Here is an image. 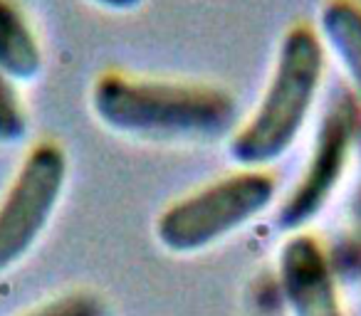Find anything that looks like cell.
<instances>
[{
    "label": "cell",
    "mask_w": 361,
    "mask_h": 316,
    "mask_svg": "<svg viewBox=\"0 0 361 316\" xmlns=\"http://www.w3.org/2000/svg\"><path fill=\"white\" fill-rule=\"evenodd\" d=\"M90 104L111 131L141 139H221L238 121V101L221 87L136 80L116 72L94 82Z\"/></svg>",
    "instance_id": "cell-1"
},
{
    "label": "cell",
    "mask_w": 361,
    "mask_h": 316,
    "mask_svg": "<svg viewBox=\"0 0 361 316\" xmlns=\"http://www.w3.org/2000/svg\"><path fill=\"white\" fill-rule=\"evenodd\" d=\"M324 80V45L312 27L285 32L275 70L255 111L233 134L231 156L243 168L275 163L300 139Z\"/></svg>",
    "instance_id": "cell-2"
},
{
    "label": "cell",
    "mask_w": 361,
    "mask_h": 316,
    "mask_svg": "<svg viewBox=\"0 0 361 316\" xmlns=\"http://www.w3.org/2000/svg\"><path fill=\"white\" fill-rule=\"evenodd\" d=\"M275 193L270 173L243 168L166 208L156 220V240L176 255L206 250L260 215Z\"/></svg>",
    "instance_id": "cell-3"
},
{
    "label": "cell",
    "mask_w": 361,
    "mask_h": 316,
    "mask_svg": "<svg viewBox=\"0 0 361 316\" xmlns=\"http://www.w3.org/2000/svg\"><path fill=\"white\" fill-rule=\"evenodd\" d=\"M359 136V104L349 87H334L317 124L307 168L277 210L280 230H300L324 210L344 178Z\"/></svg>",
    "instance_id": "cell-4"
},
{
    "label": "cell",
    "mask_w": 361,
    "mask_h": 316,
    "mask_svg": "<svg viewBox=\"0 0 361 316\" xmlns=\"http://www.w3.org/2000/svg\"><path fill=\"white\" fill-rule=\"evenodd\" d=\"M67 153L55 141L32 146L0 201V274L16 267L50 225L67 183Z\"/></svg>",
    "instance_id": "cell-5"
},
{
    "label": "cell",
    "mask_w": 361,
    "mask_h": 316,
    "mask_svg": "<svg viewBox=\"0 0 361 316\" xmlns=\"http://www.w3.org/2000/svg\"><path fill=\"white\" fill-rule=\"evenodd\" d=\"M277 286L292 316H344L329 257L312 235H292L282 245Z\"/></svg>",
    "instance_id": "cell-6"
},
{
    "label": "cell",
    "mask_w": 361,
    "mask_h": 316,
    "mask_svg": "<svg viewBox=\"0 0 361 316\" xmlns=\"http://www.w3.org/2000/svg\"><path fill=\"white\" fill-rule=\"evenodd\" d=\"M322 45L329 47L349 77V91L361 111V6L354 0H329L319 13Z\"/></svg>",
    "instance_id": "cell-7"
},
{
    "label": "cell",
    "mask_w": 361,
    "mask_h": 316,
    "mask_svg": "<svg viewBox=\"0 0 361 316\" xmlns=\"http://www.w3.org/2000/svg\"><path fill=\"white\" fill-rule=\"evenodd\" d=\"M0 70L16 82H30L42 72L40 40L13 0H0Z\"/></svg>",
    "instance_id": "cell-8"
},
{
    "label": "cell",
    "mask_w": 361,
    "mask_h": 316,
    "mask_svg": "<svg viewBox=\"0 0 361 316\" xmlns=\"http://www.w3.org/2000/svg\"><path fill=\"white\" fill-rule=\"evenodd\" d=\"M27 111L16 80L0 70V146H13L27 136Z\"/></svg>",
    "instance_id": "cell-9"
},
{
    "label": "cell",
    "mask_w": 361,
    "mask_h": 316,
    "mask_svg": "<svg viewBox=\"0 0 361 316\" xmlns=\"http://www.w3.org/2000/svg\"><path fill=\"white\" fill-rule=\"evenodd\" d=\"M25 316H106V304L94 291H70Z\"/></svg>",
    "instance_id": "cell-10"
},
{
    "label": "cell",
    "mask_w": 361,
    "mask_h": 316,
    "mask_svg": "<svg viewBox=\"0 0 361 316\" xmlns=\"http://www.w3.org/2000/svg\"><path fill=\"white\" fill-rule=\"evenodd\" d=\"M329 267L339 279H361V227L336 240L334 250L326 252Z\"/></svg>",
    "instance_id": "cell-11"
},
{
    "label": "cell",
    "mask_w": 361,
    "mask_h": 316,
    "mask_svg": "<svg viewBox=\"0 0 361 316\" xmlns=\"http://www.w3.org/2000/svg\"><path fill=\"white\" fill-rule=\"evenodd\" d=\"M94 6L104 8V11H114V13H129L134 8H139L144 0H92Z\"/></svg>",
    "instance_id": "cell-12"
},
{
    "label": "cell",
    "mask_w": 361,
    "mask_h": 316,
    "mask_svg": "<svg viewBox=\"0 0 361 316\" xmlns=\"http://www.w3.org/2000/svg\"><path fill=\"white\" fill-rule=\"evenodd\" d=\"M354 215H356V220L361 222V183H359V191H356V196H354Z\"/></svg>",
    "instance_id": "cell-13"
}]
</instances>
